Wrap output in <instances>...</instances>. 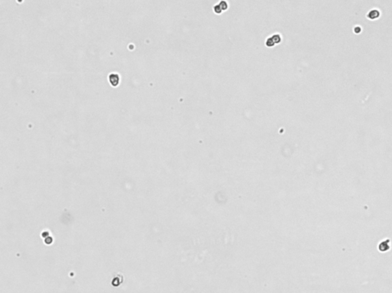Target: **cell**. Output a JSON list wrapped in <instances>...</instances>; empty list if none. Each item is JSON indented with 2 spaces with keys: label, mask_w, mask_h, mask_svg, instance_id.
Instances as JSON below:
<instances>
[{
  "label": "cell",
  "mask_w": 392,
  "mask_h": 293,
  "mask_svg": "<svg viewBox=\"0 0 392 293\" xmlns=\"http://www.w3.org/2000/svg\"><path fill=\"white\" fill-rule=\"evenodd\" d=\"M281 41V37L280 34H273L267 38L266 40V45L267 47H273L275 44H279Z\"/></svg>",
  "instance_id": "obj_1"
},
{
  "label": "cell",
  "mask_w": 392,
  "mask_h": 293,
  "mask_svg": "<svg viewBox=\"0 0 392 293\" xmlns=\"http://www.w3.org/2000/svg\"><path fill=\"white\" fill-rule=\"evenodd\" d=\"M228 6V3L226 2L222 1V2H221L220 3H218V4L214 6V11H215L216 13H218L219 14V13H221L223 11L226 10Z\"/></svg>",
  "instance_id": "obj_2"
},
{
  "label": "cell",
  "mask_w": 392,
  "mask_h": 293,
  "mask_svg": "<svg viewBox=\"0 0 392 293\" xmlns=\"http://www.w3.org/2000/svg\"><path fill=\"white\" fill-rule=\"evenodd\" d=\"M109 80L110 82L111 83L112 86L116 87V86H117V85L119 84V76H118L117 74H116V73H112V74L110 75Z\"/></svg>",
  "instance_id": "obj_3"
},
{
  "label": "cell",
  "mask_w": 392,
  "mask_h": 293,
  "mask_svg": "<svg viewBox=\"0 0 392 293\" xmlns=\"http://www.w3.org/2000/svg\"><path fill=\"white\" fill-rule=\"evenodd\" d=\"M375 14L376 15H379V13H378V11H376V10L371 11V12H369V14H368V17H369V18H376V16L374 15Z\"/></svg>",
  "instance_id": "obj_4"
}]
</instances>
